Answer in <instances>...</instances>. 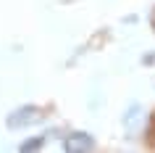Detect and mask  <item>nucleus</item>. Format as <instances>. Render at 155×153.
Here are the masks:
<instances>
[{
	"label": "nucleus",
	"instance_id": "4",
	"mask_svg": "<svg viewBox=\"0 0 155 153\" xmlns=\"http://www.w3.org/2000/svg\"><path fill=\"white\" fill-rule=\"evenodd\" d=\"M153 21H155V16H153Z\"/></svg>",
	"mask_w": 155,
	"mask_h": 153
},
{
	"label": "nucleus",
	"instance_id": "2",
	"mask_svg": "<svg viewBox=\"0 0 155 153\" xmlns=\"http://www.w3.org/2000/svg\"><path fill=\"white\" fill-rule=\"evenodd\" d=\"M63 148L68 153H87L95 148V140H92L87 132H71V135L63 140Z\"/></svg>",
	"mask_w": 155,
	"mask_h": 153
},
{
	"label": "nucleus",
	"instance_id": "3",
	"mask_svg": "<svg viewBox=\"0 0 155 153\" xmlns=\"http://www.w3.org/2000/svg\"><path fill=\"white\" fill-rule=\"evenodd\" d=\"M42 145H45V137H29V140H24V143H21V151L24 153H29V151H40Z\"/></svg>",
	"mask_w": 155,
	"mask_h": 153
},
{
	"label": "nucleus",
	"instance_id": "1",
	"mask_svg": "<svg viewBox=\"0 0 155 153\" xmlns=\"http://www.w3.org/2000/svg\"><path fill=\"white\" fill-rule=\"evenodd\" d=\"M37 121H42L40 108H37V106H21V108H16V111L8 116V127L11 129H24V127L37 124Z\"/></svg>",
	"mask_w": 155,
	"mask_h": 153
}]
</instances>
